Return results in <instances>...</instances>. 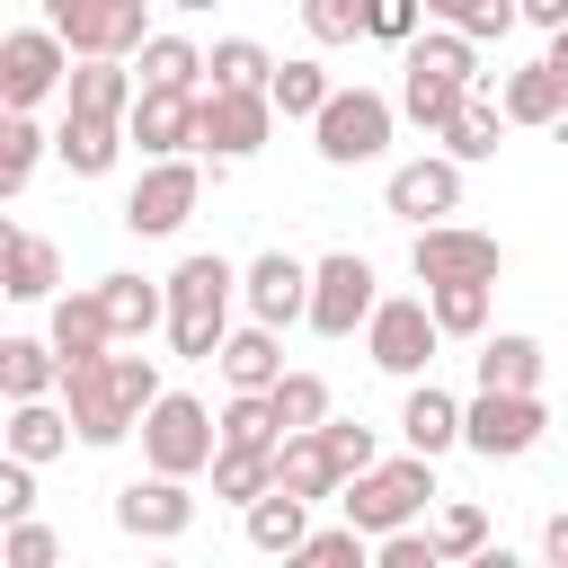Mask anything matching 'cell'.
Returning <instances> with one entry per match:
<instances>
[{
    "label": "cell",
    "mask_w": 568,
    "mask_h": 568,
    "mask_svg": "<svg viewBox=\"0 0 568 568\" xmlns=\"http://www.w3.org/2000/svg\"><path fill=\"white\" fill-rule=\"evenodd\" d=\"M204 62H213V89H266V80H275L266 44H248V36H222Z\"/></svg>",
    "instance_id": "36"
},
{
    "label": "cell",
    "mask_w": 568,
    "mask_h": 568,
    "mask_svg": "<svg viewBox=\"0 0 568 568\" xmlns=\"http://www.w3.org/2000/svg\"><path fill=\"white\" fill-rule=\"evenodd\" d=\"M53 275H62V257H53V240H36V231H0V293L9 302H44L53 293Z\"/></svg>",
    "instance_id": "21"
},
{
    "label": "cell",
    "mask_w": 568,
    "mask_h": 568,
    "mask_svg": "<svg viewBox=\"0 0 568 568\" xmlns=\"http://www.w3.org/2000/svg\"><path fill=\"white\" fill-rule=\"evenodd\" d=\"M275 124V98L266 89H204V115H195V151L213 160H248Z\"/></svg>",
    "instance_id": "10"
},
{
    "label": "cell",
    "mask_w": 568,
    "mask_h": 568,
    "mask_svg": "<svg viewBox=\"0 0 568 568\" xmlns=\"http://www.w3.org/2000/svg\"><path fill=\"white\" fill-rule=\"evenodd\" d=\"M302 27H311L320 44H355V36H373V27H364V0H302Z\"/></svg>",
    "instance_id": "43"
},
{
    "label": "cell",
    "mask_w": 568,
    "mask_h": 568,
    "mask_svg": "<svg viewBox=\"0 0 568 568\" xmlns=\"http://www.w3.org/2000/svg\"><path fill=\"white\" fill-rule=\"evenodd\" d=\"M435 497V453H399V462H373V470H355L346 488H337V506H346V524H364L373 541L382 532H399V524H417V506Z\"/></svg>",
    "instance_id": "3"
},
{
    "label": "cell",
    "mask_w": 568,
    "mask_h": 568,
    "mask_svg": "<svg viewBox=\"0 0 568 568\" xmlns=\"http://www.w3.org/2000/svg\"><path fill=\"white\" fill-rule=\"evenodd\" d=\"M311 541V497H293V488H266V497H248V550H266V559H293Z\"/></svg>",
    "instance_id": "23"
},
{
    "label": "cell",
    "mask_w": 568,
    "mask_h": 568,
    "mask_svg": "<svg viewBox=\"0 0 568 568\" xmlns=\"http://www.w3.org/2000/svg\"><path fill=\"white\" fill-rule=\"evenodd\" d=\"M27 470H36V462H18V453L0 462V524H18V515L36 506V479H27Z\"/></svg>",
    "instance_id": "50"
},
{
    "label": "cell",
    "mask_w": 568,
    "mask_h": 568,
    "mask_svg": "<svg viewBox=\"0 0 568 568\" xmlns=\"http://www.w3.org/2000/svg\"><path fill=\"white\" fill-rule=\"evenodd\" d=\"M453 9H462V0H426V18H444V27H453Z\"/></svg>",
    "instance_id": "54"
},
{
    "label": "cell",
    "mask_w": 568,
    "mask_h": 568,
    "mask_svg": "<svg viewBox=\"0 0 568 568\" xmlns=\"http://www.w3.org/2000/svg\"><path fill=\"white\" fill-rule=\"evenodd\" d=\"M541 559H559V568H568V506L541 524Z\"/></svg>",
    "instance_id": "51"
},
{
    "label": "cell",
    "mask_w": 568,
    "mask_h": 568,
    "mask_svg": "<svg viewBox=\"0 0 568 568\" xmlns=\"http://www.w3.org/2000/svg\"><path fill=\"white\" fill-rule=\"evenodd\" d=\"M44 27L71 53H142V0H44Z\"/></svg>",
    "instance_id": "12"
},
{
    "label": "cell",
    "mask_w": 568,
    "mask_h": 568,
    "mask_svg": "<svg viewBox=\"0 0 568 568\" xmlns=\"http://www.w3.org/2000/svg\"><path fill=\"white\" fill-rule=\"evenodd\" d=\"M462 98H470V80H453V71H435V62H408V71H399V115L426 124V133H444Z\"/></svg>",
    "instance_id": "25"
},
{
    "label": "cell",
    "mask_w": 568,
    "mask_h": 568,
    "mask_svg": "<svg viewBox=\"0 0 568 568\" xmlns=\"http://www.w3.org/2000/svg\"><path fill=\"white\" fill-rule=\"evenodd\" d=\"M426 302H435L444 337H479L488 328V284H426Z\"/></svg>",
    "instance_id": "39"
},
{
    "label": "cell",
    "mask_w": 568,
    "mask_h": 568,
    "mask_svg": "<svg viewBox=\"0 0 568 568\" xmlns=\"http://www.w3.org/2000/svg\"><path fill=\"white\" fill-rule=\"evenodd\" d=\"M133 98H142V80L124 71V53H80V71H71V115H133Z\"/></svg>",
    "instance_id": "20"
},
{
    "label": "cell",
    "mask_w": 568,
    "mask_h": 568,
    "mask_svg": "<svg viewBox=\"0 0 568 568\" xmlns=\"http://www.w3.org/2000/svg\"><path fill=\"white\" fill-rule=\"evenodd\" d=\"M275 488H293V497H337L346 488V470H337V453H328V435L320 426H302V435H284L275 444Z\"/></svg>",
    "instance_id": "19"
},
{
    "label": "cell",
    "mask_w": 568,
    "mask_h": 568,
    "mask_svg": "<svg viewBox=\"0 0 568 568\" xmlns=\"http://www.w3.org/2000/svg\"><path fill=\"white\" fill-rule=\"evenodd\" d=\"M435 337H444V320H435V302H426V293L373 302V320H364V346H373V364H382V373H399V382H417V373L435 364Z\"/></svg>",
    "instance_id": "6"
},
{
    "label": "cell",
    "mask_w": 568,
    "mask_h": 568,
    "mask_svg": "<svg viewBox=\"0 0 568 568\" xmlns=\"http://www.w3.org/2000/svg\"><path fill=\"white\" fill-rule=\"evenodd\" d=\"M169 9H213V0H169Z\"/></svg>",
    "instance_id": "55"
},
{
    "label": "cell",
    "mask_w": 568,
    "mask_h": 568,
    "mask_svg": "<svg viewBox=\"0 0 568 568\" xmlns=\"http://www.w3.org/2000/svg\"><path fill=\"white\" fill-rule=\"evenodd\" d=\"M364 541H373L364 524H337V532H311L293 559H311V568H364Z\"/></svg>",
    "instance_id": "44"
},
{
    "label": "cell",
    "mask_w": 568,
    "mask_h": 568,
    "mask_svg": "<svg viewBox=\"0 0 568 568\" xmlns=\"http://www.w3.org/2000/svg\"><path fill=\"white\" fill-rule=\"evenodd\" d=\"M240 293H248V320H266V328L311 320V266H302V257H284V248H266V257L240 275Z\"/></svg>",
    "instance_id": "16"
},
{
    "label": "cell",
    "mask_w": 568,
    "mask_h": 568,
    "mask_svg": "<svg viewBox=\"0 0 568 568\" xmlns=\"http://www.w3.org/2000/svg\"><path fill=\"white\" fill-rule=\"evenodd\" d=\"M124 142H133V133H124L115 115H62V133H53V151L71 160V178H106Z\"/></svg>",
    "instance_id": "26"
},
{
    "label": "cell",
    "mask_w": 568,
    "mask_h": 568,
    "mask_svg": "<svg viewBox=\"0 0 568 568\" xmlns=\"http://www.w3.org/2000/svg\"><path fill=\"white\" fill-rule=\"evenodd\" d=\"M53 382H62L53 337H0V390H9V399H44Z\"/></svg>",
    "instance_id": "30"
},
{
    "label": "cell",
    "mask_w": 568,
    "mask_h": 568,
    "mask_svg": "<svg viewBox=\"0 0 568 568\" xmlns=\"http://www.w3.org/2000/svg\"><path fill=\"white\" fill-rule=\"evenodd\" d=\"M115 524H124L133 541H178V532L195 524V497H186V479L151 470V479H133V488H115Z\"/></svg>",
    "instance_id": "14"
},
{
    "label": "cell",
    "mask_w": 568,
    "mask_h": 568,
    "mask_svg": "<svg viewBox=\"0 0 568 568\" xmlns=\"http://www.w3.org/2000/svg\"><path fill=\"white\" fill-rule=\"evenodd\" d=\"M195 115H204L195 89H142L133 115H124V133H133L151 160H178V151H195Z\"/></svg>",
    "instance_id": "15"
},
{
    "label": "cell",
    "mask_w": 568,
    "mask_h": 568,
    "mask_svg": "<svg viewBox=\"0 0 568 568\" xmlns=\"http://www.w3.org/2000/svg\"><path fill=\"white\" fill-rule=\"evenodd\" d=\"M355 320H373V266L355 248L311 266V328L320 337H355Z\"/></svg>",
    "instance_id": "13"
},
{
    "label": "cell",
    "mask_w": 568,
    "mask_h": 568,
    "mask_svg": "<svg viewBox=\"0 0 568 568\" xmlns=\"http://www.w3.org/2000/svg\"><path fill=\"white\" fill-rule=\"evenodd\" d=\"M524 18H532V27H559V18H568V0H524Z\"/></svg>",
    "instance_id": "52"
},
{
    "label": "cell",
    "mask_w": 568,
    "mask_h": 568,
    "mask_svg": "<svg viewBox=\"0 0 568 568\" xmlns=\"http://www.w3.org/2000/svg\"><path fill=\"white\" fill-rule=\"evenodd\" d=\"M479 36H462V27H444V36H408V62H435V71H453V80H479V53H470Z\"/></svg>",
    "instance_id": "41"
},
{
    "label": "cell",
    "mask_w": 568,
    "mask_h": 568,
    "mask_svg": "<svg viewBox=\"0 0 568 568\" xmlns=\"http://www.w3.org/2000/svg\"><path fill=\"white\" fill-rule=\"evenodd\" d=\"M71 408H53V399H9V453L18 462H53V453H71Z\"/></svg>",
    "instance_id": "28"
},
{
    "label": "cell",
    "mask_w": 568,
    "mask_h": 568,
    "mask_svg": "<svg viewBox=\"0 0 568 568\" xmlns=\"http://www.w3.org/2000/svg\"><path fill=\"white\" fill-rule=\"evenodd\" d=\"M36 151H44V133L27 124V106H9V124H0V195H18L36 178Z\"/></svg>",
    "instance_id": "38"
},
{
    "label": "cell",
    "mask_w": 568,
    "mask_h": 568,
    "mask_svg": "<svg viewBox=\"0 0 568 568\" xmlns=\"http://www.w3.org/2000/svg\"><path fill=\"white\" fill-rule=\"evenodd\" d=\"M399 435H408L417 453H453V444H462V399L435 390V382H417L408 408H399Z\"/></svg>",
    "instance_id": "29"
},
{
    "label": "cell",
    "mask_w": 568,
    "mask_h": 568,
    "mask_svg": "<svg viewBox=\"0 0 568 568\" xmlns=\"http://www.w3.org/2000/svg\"><path fill=\"white\" fill-rule=\"evenodd\" d=\"M320 435H328V453H337V470H346V479L382 462V444H373V426H355V417H328Z\"/></svg>",
    "instance_id": "45"
},
{
    "label": "cell",
    "mask_w": 568,
    "mask_h": 568,
    "mask_svg": "<svg viewBox=\"0 0 568 568\" xmlns=\"http://www.w3.org/2000/svg\"><path fill=\"white\" fill-rule=\"evenodd\" d=\"M497 106H506V124H568V80L550 62H524V71H506Z\"/></svg>",
    "instance_id": "24"
},
{
    "label": "cell",
    "mask_w": 568,
    "mask_h": 568,
    "mask_svg": "<svg viewBox=\"0 0 568 568\" xmlns=\"http://www.w3.org/2000/svg\"><path fill=\"white\" fill-rule=\"evenodd\" d=\"M497 124H506V106H497V98H479V89H470V98H462V106H453V124H444V133H435V142H444V151H453V160H497Z\"/></svg>",
    "instance_id": "32"
},
{
    "label": "cell",
    "mask_w": 568,
    "mask_h": 568,
    "mask_svg": "<svg viewBox=\"0 0 568 568\" xmlns=\"http://www.w3.org/2000/svg\"><path fill=\"white\" fill-rule=\"evenodd\" d=\"M541 426H550V417H541L532 390H488V382H479V399L462 408V444H470L479 462H515V453H532Z\"/></svg>",
    "instance_id": "7"
},
{
    "label": "cell",
    "mask_w": 568,
    "mask_h": 568,
    "mask_svg": "<svg viewBox=\"0 0 568 568\" xmlns=\"http://www.w3.org/2000/svg\"><path fill=\"white\" fill-rule=\"evenodd\" d=\"M435 550H444V559H479V550H488V515H479V506H444V515H435Z\"/></svg>",
    "instance_id": "42"
},
{
    "label": "cell",
    "mask_w": 568,
    "mask_h": 568,
    "mask_svg": "<svg viewBox=\"0 0 568 568\" xmlns=\"http://www.w3.org/2000/svg\"><path fill=\"white\" fill-rule=\"evenodd\" d=\"M106 320H115V346H142L160 320H169V284H142V275H106Z\"/></svg>",
    "instance_id": "27"
},
{
    "label": "cell",
    "mask_w": 568,
    "mask_h": 568,
    "mask_svg": "<svg viewBox=\"0 0 568 568\" xmlns=\"http://www.w3.org/2000/svg\"><path fill=\"white\" fill-rule=\"evenodd\" d=\"M506 248L488 231H462V222H426L417 231V284H497Z\"/></svg>",
    "instance_id": "11"
},
{
    "label": "cell",
    "mask_w": 568,
    "mask_h": 568,
    "mask_svg": "<svg viewBox=\"0 0 568 568\" xmlns=\"http://www.w3.org/2000/svg\"><path fill=\"white\" fill-rule=\"evenodd\" d=\"M231 284H240V275H231L213 248L169 275V346H178V355H195V364L222 355V337H231V328H222V320H231Z\"/></svg>",
    "instance_id": "2"
},
{
    "label": "cell",
    "mask_w": 568,
    "mask_h": 568,
    "mask_svg": "<svg viewBox=\"0 0 568 568\" xmlns=\"http://www.w3.org/2000/svg\"><path fill=\"white\" fill-rule=\"evenodd\" d=\"M479 382H488V390H532V382H541V346L515 337V328L488 337V346H479Z\"/></svg>",
    "instance_id": "34"
},
{
    "label": "cell",
    "mask_w": 568,
    "mask_h": 568,
    "mask_svg": "<svg viewBox=\"0 0 568 568\" xmlns=\"http://www.w3.org/2000/svg\"><path fill=\"white\" fill-rule=\"evenodd\" d=\"M275 417H284V435L328 426V382H320V373H284V382H275Z\"/></svg>",
    "instance_id": "40"
},
{
    "label": "cell",
    "mask_w": 568,
    "mask_h": 568,
    "mask_svg": "<svg viewBox=\"0 0 568 568\" xmlns=\"http://www.w3.org/2000/svg\"><path fill=\"white\" fill-rule=\"evenodd\" d=\"M222 444H284L275 390H231V408H222Z\"/></svg>",
    "instance_id": "35"
},
{
    "label": "cell",
    "mask_w": 568,
    "mask_h": 568,
    "mask_svg": "<svg viewBox=\"0 0 568 568\" xmlns=\"http://www.w3.org/2000/svg\"><path fill=\"white\" fill-rule=\"evenodd\" d=\"M541 62H550V71H559V80H568V18H559V27H550V53H541Z\"/></svg>",
    "instance_id": "53"
},
{
    "label": "cell",
    "mask_w": 568,
    "mask_h": 568,
    "mask_svg": "<svg viewBox=\"0 0 568 568\" xmlns=\"http://www.w3.org/2000/svg\"><path fill=\"white\" fill-rule=\"evenodd\" d=\"M515 18H524V0H462V9H453L462 36H506Z\"/></svg>",
    "instance_id": "48"
},
{
    "label": "cell",
    "mask_w": 568,
    "mask_h": 568,
    "mask_svg": "<svg viewBox=\"0 0 568 568\" xmlns=\"http://www.w3.org/2000/svg\"><path fill=\"white\" fill-rule=\"evenodd\" d=\"M417 9H426V0H364V27H373L382 44H408V36H417Z\"/></svg>",
    "instance_id": "49"
},
{
    "label": "cell",
    "mask_w": 568,
    "mask_h": 568,
    "mask_svg": "<svg viewBox=\"0 0 568 568\" xmlns=\"http://www.w3.org/2000/svg\"><path fill=\"white\" fill-rule=\"evenodd\" d=\"M213 364H222V382H231V390H275V382H284V346H275V328H266V320L231 328Z\"/></svg>",
    "instance_id": "22"
},
{
    "label": "cell",
    "mask_w": 568,
    "mask_h": 568,
    "mask_svg": "<svg viewBox=\"0 0 568 568\" xmlns=\"http://www.w3.org/2000/svg\"><path fill=\"white\" fill-rule=\"evenodd\" d=\"M213 62L186 44V36H142V89H195Z\"/></svg>",
    "instance_id": "33"
},
{
    "label": "cell",
    "mask_w": 568,
    "mask_h": 568,
    "mask_svg": "<svg viewBox=\"0 0 568 568\" xmlns=\"http://www.w3.org/2000/svg\"><path fill=\"white\" fill-rule=\"evenodd\" d=\"M71 44H62V27H18V36H0V98L9 106H36V98H53L71 71Z\"/></svg>",
    "instance_id": "9"
},
{
    "label": "cell",
    "mask_w": 568,
    "mask_h": 568,
    "mask_svg": "<svg viewBox=\"0 0 568 568\" xmlns=\"http://www.w3.org/2000/svg\"><path fill=\"white\" fill-rule=\"evenodd\" d=\"M453 204H462V160H453V151L390 169V213H399V222H426V213H453Z\"/></svg>",
    "instance_id": "18"
},
{
    "label": "cell",
    "mask_w": 568,
    "mask_h": 568,
    "mask_svg": "<svg viewBox=\"0 0 568 568\" xmlns=\"http://www.w3.org/2000/svg\"><path fill=\"white\" fill-rule=\"evenodd\" d=\"M373 559H382V568H444L435 532H408V524H399V532H382V541H373Z\"/></svg>",
    "instance_id": "47"
},
{
    "label": "cell",
    "mask_w": 568,
    "mask_h": 568,
    "mask_svg": "<svg viewBox=\"0 0 568 568\" xmlns=\"http://www.w3.org/2000/svg\"><path fill=\"white\" fill-rule=\"evenodd\" d=\"M266 98H275V115H320V106H328V71H320V62H275Z\"/></svg>",
    "instance_id": "37"
},
{
    "label": "cell",
    "mask_w": 568,
    "mask_h": 568,
    "mask_svg": "<svg viewBox=\"0 0 568 568\" xmlns=\"http://www.w3.org/2000/svg\"><path fill=\"white\" fill-rule=\"evenodd\" d=\"M0 559H9V568H53V559H62V541H53L44 524H27V515H18V524H9V541H0Z\"/></svg>",
    "instance_id": "46"
},
{
    "label": "cell",
    "mask_w": 568,
    "mask_h": 568,
    "mask_svg": "<svg viewBox=\"0 0 568 568\" xmlns=\"http://www.w3.org/2000/svg\"><path fill=\"white\" fill-rule=\"evenodd\" d=\"M44 337H53V355H62V373H71V364H98V355L115 346V320H106V293H62V302H53V328H44Z\"/></svg>",
    "instance_id": "17"
},
{
    "label": "cell",
    "mask_w": 568,
    "mask_h": 568,
    "mask_svg": "<svg viewBox=\"0 0 568 568\" xmlns=\"http://www.w3.org/2000/svg\"><path fill=\"white\" fill-rule=\"evenodd\" d=\"M213 453H222V417H204V399L160 390V399L142 408V462H151V470L195 479V470H213Z\"/></svg>",
    "instance_id": "4"
},
{
    "label": "cell",
    "mask_w": 568,
    "mask_h": 568,
    "mask_svg": "<svg viewBox=\"0 0 568 568\" xmlns=\"http://www.w3.org/2000/svg\"><path fill=\"white\" fill-rule=\"evenodd\" d=\"M195 195H204V169L178 151V160H151L142 178H133V195H124V231H142V240H169L186 213H195Z\"/></svg>",
    "instance_id": "8"
},
{
    "label": "cell",
    "mask_w": 568,
    "mask_h": 568,
    "mask_svg": "<svg viewBox=\"0 0 568 568\" xmlns=\"http://www.w3.org/2000/svg\"><path fill=\"white\" fill-rule=\"evenodd\" d=\"M151 399H160V364H151L142 346H124V355L106 346L98 364H71V373H62V408H71V426H80V444L133 435Z\"/></svg>",
    "instance_id": "1"
},
{
    "label": "cell",
    "mask_w": 568,
    "mask_h": 568,
    "mask_svg": "<svg viewBox=\"0 0 568 568\" xmlns=\"http://www.w3.org/2000/svg\"><path fill=\"white\" fill-rule=\"evenodd\" d=\"M390 98L382 89H328V106L311 115V133H320V160L328 169H364V160H382L390 151Z\"/></svg>",
    "instance_id": "5"
},
{
    "label": "cell",
    "mask_w": 568,
    "mask_h": 568,
    "mask_svg": "<svg viewBox=\"0 0 568 568\" xmlns=\"http://www.w3.org/2000/svg\"><path fill=\"white\" fill-rule=\"evenodd\" d=\"M266 488H275V444H222V453H213V497L248 506V497H266Z\"/></svg>",
    "instance_id": "31"
}]
</instances>
